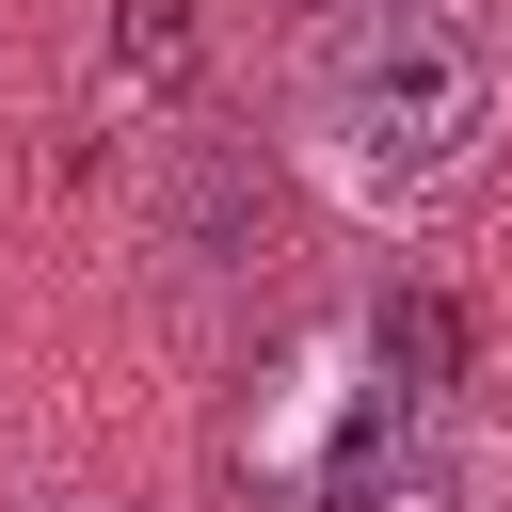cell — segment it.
<instances>
[{"label": "cell", "mask_w": 512, "mask_h": 512, "mask_svg": "<svg viewBox=\"0 0 512 512\" xmlns=\"http://www.w3.org/2000/svg\"><path fill=\"white\" fill-rule=\"evenodd\" d=\"M64 512H96V496H64Z\"/></svg>", "instance_id": "52a82bcc"}, {"label": "cell", "mask_w": 512, "mask_h": 512, "mask_svg": "<svg viewBox=\"0 0 512 512\" xmlns=\"http://www.w3.org/2000/svg\"><path fill=\"white\" fill-rule=\"evenodd\" d=\"M352 352H368V368H384V384H400L416 416H448V400L480 384V304H464V288H416V272H400V288H368Z\"/></svg>", "instance_id": "277c9868"}, {"label": "cell", "mask_w": 512, "mask_h": 512, "mask_svg": "<svg viewBox=\"0 0 512 512\" xmlns=\"http://www.w3.org/2000/svg\"><path fill=\"white\" fill-rule=\"evenodd\" d=\"M112 64L128 80H192V0H112Z\"/></svg>", "instance_id": "5b68a950"}, {"label": "cell", "mask_w": 512, "mask_h": 512, "mask_svg": "<svg viewBox=\"0 0 512 512\" xmlns=\"http://www.w3.org/2000/svg\"><path fill=\"white\" fill-rule=\"evenodd\" d=\"M496 112H512V0H384L304 48V144L384 208L448 192L496 144Z\"/></svg>", "instance_id": "6da1fadb"}, {"label": "cell", "mask_w": 512, "mask_h": 512, "mask_svg": "<svg viewBox=\"0 0 512 512\" xmlns=\"http://www.w3.org/2000/svg\"><path fill=\"white\" fill-rule=\"evenodd\" d=\"M224 464L272 496V512H480L496 464L416 416L368 352H272V384L224 416Z\"/></svg>", "instance_id": "7a4b0ae2"}, {"label": "cell", "mask_w": 512, "mask_h": 512, "mask_svg": "<svg viewBox=\"0 0 512 512\" xmlns=\"http://www.w3.org/2000/svg\"><path fill=\"white\" fill-rule=\"evenodd\" d=\"M288 16H320V32H336V16H384V0H288Z\"/></svg>", "instance_id": "8992f818"}, {"label": "cell", "mask_w": 512, "mask_h": 512, "mask_svg": "<svg viewBox=\"0 0 512 512\" xmlns=\"http://www.w3.org/2000/svg\"><path fill=\"white\" fill-rule=\"evenodd\" d=\"M144 224H160V256H176L192 288H240V272L272 256V176H256V144H240L224 112L160 128V160H144Z\"/></svg>", "instance_id": "3957f363"}]
</instances>
